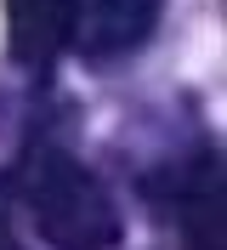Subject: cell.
<instances>
[{
	"instance_id": "6da1fadb",
	"label": "cell",
	"mask_w": 227,
	"mask_h": 250,
	"mask_svg": "<svg viewBox=\"0 0 227 250\" xmlns=\"http://www.w3.org/2000/svg\"><path fill=\"white\" fill-rule=\"evenodd\" d=\"M29 210L51 250H114L125 233L120 205L80 159L45 148L29 165Z\"/></svg>"
},
{
	"instance_id": "7a4b0ae2",
	"label": "cell",
	"mask_w": 227,
	"mask_h": 250,
	"mask_svg": "<svg viewBox=\"0 0 227 250\" xmlns=\"http://www.w3.org/2000/svg\"><path fill=\"white\" fill-rule=\"evenodd\" d=\"M80 29V0H6V40L23 68H51Z\"/></svg>"
},
{
	"instance_id": "3957f363",
	"label": "cell",
	"mask_w": 227,
	"mask_h": 250,
	"mask_svg": "<svg viewBox=\"0 0 227 250\" xmlns=\"http://www.w3.org/2000/svg\"><path fill=\"white\" fill-rule=\"evenodd\" d=\"M165 0H91L85 12V51L91 57H125L153 34Z\"/></svg>"
},
{
	"instance_id": "277c9868",
	"label": "cell",
	"mask_w": 227,
	"mask_h": 250,
	"mask_svg": "<svg viewBox=\"0 0 227 250\" xmlns=\"http://www.w3.org/2000/svg\"><path fill=\"white\" fill-rule=\"evenodd\" d=\"M0 250H12V245H0Z\"/></svg>"
}]
</instances>
